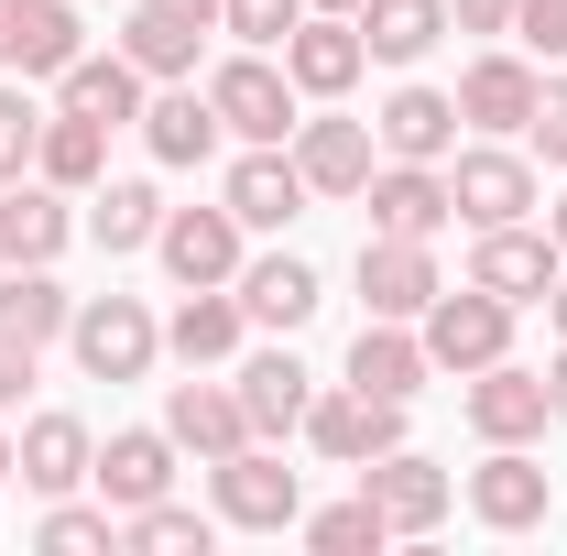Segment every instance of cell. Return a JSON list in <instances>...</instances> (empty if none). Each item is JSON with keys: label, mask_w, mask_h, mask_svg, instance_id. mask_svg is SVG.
<instances>
[{"label": "cell", "mask_w": 567, "mask_h": 556, "mask_svg": "<svg viewBox=\"0 0 567 556\" xmlns=\"http://www.w3.org/2000/svg\"><path fill=\"white\" fill-rule=\"evenodd\" d=\"M66 349H76L87 382H142V371L164 360V317H153L142 295H76Z\"/></svg>", "instance_id": "6da1fadb"}, {"label": "cell", "mask_w": 567, "mask_h": 556, "mask_svg": "<svg viewBox=\"0 0 567 556\" xmlns=\"http://www.w3.org/2000/svg\"><path fill=\"white\" fill-rule=\"evenodd\" d=\"M208 502H218V524H240V535H295L306 470H284L274 436H251V447H229V459L208 470Z\"/></svg>", "instance_id": "7a4b0ae2"}, {"label": "cell", "mask_w": 567, "mask_h": 556, "mask_svg": "<svg viewBox=\"0 0 567 556\" xmlns=\"http://www.w3.org/2000/svg\"><path fill=\"white\" fill-rule=\"evenodd\" d=\"M208 110H218L229 142H295V76H284V55H262V44L218 55L208 66Z\"/></svg>", "instance_id": "3957f363"}, {"label": "cell", "mask_w": 567, "mask_h": 556, "mask_svg": "<svg viewBox=\"0 0 567 556\" xmlns=\"http://www.w3.org/2000/svg\"><path fill=\"white\" fill-rule=\"evenodd\" d=\"M415 339H425V360L436 371H492V360H513V306L502 295H481V284H436V306L415 317Z\"/></svg>", "instance_id": "277c9868"}, {"label": "cell", "mask_w": 567, "mask_h": 556, "mask_svg": "<svg viewBox=\"0 0 567 556\" xmlns=\"http://www.w3.org/2000/svg\"><path fill=\"white\" fill-rule=\"evenodd\" d=\"M218 208L240 218L251 240H274V229H295V218L317 208V186L295 175V142H240V164L218 175Z\"/></svg>", "instance_id": "5b68a950"}, {"label": "cell", "mask_w": 567, "mask_h": 556, "mask_svg": "<svg viewBox=\"0 0 567 556\" xmlns=\"http://www.w3.org/2000/svg\"><path fill=\"white\" fill-rule=\"evenodd\" d=\"M447 208L470 218V229H502V218H535V153H513V142H458L447 153Z\"/></svg>", "instance_id": "8992f818"}, {"label": "cell", "mask_w": 567, "mask_h": 556, "mask_svg": "<svg viewBox=\"0 0 567 556\" xmlns=\"http://www.w3.org/2000/svg\"><path fill=\"white\" fill-rule=\"evenodd\" d=\"M557 229H535V218H502V229H470V284L502 295V306H546V284H557Z\"/></svg>", "instance_id": "52a82bcc"}, {"label": "cell", "mask_w": 567, "mask_h": 556, "mask_svg": "<svg viewBox=\"0 0 567 556\" xmlns=\"http://www.w3.org/2000/svg\"><path fill=\"white\" fill-rule=\"evenodd\" d=\"M458 415L481 447H535L557 404H546V371H524V360H492V371H470V393H458Z\"/></svg>", "instance_id": "ba28073f"}, {"label": "cell", "mask_w": 567, "mask_h": 556, "mask_svg": "<svg viewBox=\"0 0 567 556\" xmlns=\"http://www.w3.org/2000/svg\"><path fill=\"white\" fill-rule=\"evenodd\" d=\"M306 447H317L328 470H371L382 447H404V404H382V393L339 382V393H317V404H306Z\"/></svg>", "instance_id": "9c48e42d"}, {"label": "cell", "mask_w": 567, "mask_h": 556, "mask_svg": "<svg viewBox=\"0 0 567 556\" xmlns=\"http://www.w3.org/2000/svg\"><path fill=\"white\" fill-rule=\"evenodd\" d=\"M371 164H382V132H371V121H350L339 99H328V121H295V175H306L317 197H339V208H360Z\"/></svg>", "instance_id": "30bf717a"}, {"label": "cell", "mask_w": 567, "mask_h": 556, "mask_svg": "<svg viewBox=\"0 0 567 556\" xmlns=\"http://www.w3.org/2000/svg\"><path fill=\"white\" fill-rule=\"evenodd\" d=\"M274 55H284V76H295V99H350L360 66H371V44H360L350 11H306V22L284 33Z\"/></svg>", "instance_id": "8fae6325"}, {"label": "cell", "mask_w": 567, "mask_h": 556, "mask_svg": "<svg viewBox=\"0 0 567 556\" xmlns=\"http://www.w3.org/2000/svg\"><path fill=\"white\" fill-rule=\"evenodd\" d=\"M164 436L218 470L229 447H251V415H240V382H208V371H186V382H164Z\"/></svg>", "instance_id": "7c38bea8"}, {"label": "cell", "mask_w": 567, "mask_h": 556, "mask_svg": "<svg viewBox=\"0 0 567 556\" xmlns=\"http://www.w3.org/2000/svg\"><path fill=\"white\" fill-rule=\"evenodd\" d=\"M229 382H240V415H251V436H306V404H317V371L295 360V349H240L229 360Z\"/></svg>", "instance_id": "4fadbf2b"}, {"label": "cell", "mask_w": 567, "mask_h": 556, "mask_svg": "<svg viewBox=\"0 0 567 556\" xmlns=\"http://www.w3.org/2000/svg\"><path fill=\"white\" fill-rule=\"evenodd\" d=\"M360 491L382 502V524H393V535H436V524H447V502H458V481H447L425 447H382V459L360 470Z\"/></svg>", "instance_id": "5bb4252c"}, {"label": "cell", "mask_w": 567, "mask_h": 556, "mask_svg": "<svg viewBox=\"0 0 567 556\" xmlns=\"http://www.w3.org/2000/svg\"><path fill=\"white\" fill-rule=\"evenodd\" d=\"M240 240H251V229H240L229 208H164V229H153V262H164L175 284H229L240 262H251Z\"/></svg>", "instance_id": "9a60e30c"}, {"label": "cell", "mask_w": 567, "mask_h": 556, "mask_svg": "<svg viewBox=\"0 0 567 556\" xmlns=\"http://www.w3.org/2000/svg\"><path fill=\"white\" fill-rule=\"evenodd\" d=\"M360 208H371V229H393V240H436L447 229V164H371V186H360Z\"/></svg>", "instance_id": "2e32d148"}, {"label": "cell", "mask_w": 567, "mask_h": 556, "mask_svg": "<svg viewBox=\"0 0 567 556\" xmlns=\"http://www.w3.org/2000/svg\"><path fill=\"white\" fill-rule=\"evenodd\" d=\"M229 295H240V317H251V328H274V339H295V328L328 306V284H317L306 251H262V262H240Z\"/></svg>", "instance_id": "e0dca14e"}, {"label": "cell", "mask_w": 567, "mask_h": 556, "mask_svg": "<svg viewBox=\"0 0 567 556\" xmlns=\"http://www.w3.org/2000/svg\"><path fill=\"white\" fill-rule=\"evenodd\" d=\"M470 513H481L492 535H535V524L557 513V481L535 470V447H492V459L470 470Z\"/></svg>", "instance_id": "ac0fdd59"}, {"label": "cell", "mask_w": 567, "mask_h": 556, "mask_svg": "<svg viewBox=\"0 0 567 556\" xmlns=\"http://www.w3.org/2000/svg\"><path fill=\"white\" fill-rule=\"evenodd\" d=\"M142 153H153V164H175V175H186V164H208L218 142V110H208V87H197V76H175V87H153V99H142Z\"/></svg>", "instance_id": "d6986e66"}, {"label": "cell", "mask_w": 567, "mask_h": 556, "mask_svg": "<svg viewBox=\"0 0 567 556\" xmlns=\"http://www.w3.org/2000/svg\"><path fill=\"white\" fill-rule=\"evenodd\" d=\"M371 132H382L393 164H447L470 121H458V87H393V99L371 110Z\"/></svg>", "instance_id": "ffe728a7"}, {"label": "cell", "mask_w": 567, "mask_h": 556, "mask_svg": "<svg viewBox=\"0 0 567 556\" xmlns=\"http://www.w3.org/2000/svg\"><path fill=\"white\" fill-rule=\"evenodd\" d=\"M360 306H371V317H425V306H436V240L371 229V240H360Z\"/></svg>", "instance_id": "44dd1931"}, {"label": "cell", "mask_w": 567, "mask_h": 556, "mask_svg": "<svg viewBox=\"0 0 567 556\" xmlns=\"http://www.w3.org/2000/svg\"><path fill=\"white\" fill-rule=\"evenodd\" d=\"M240 339H251V317H240L229 284H186V306L164 317V360H186V371H229Z\"/></svg>", "instance_id": "7402d4cb"}, {"label": "cell", "mask_w": 567, "mask_h": 556, "mask_svg": "<svg viewBox=\"0 0 567 556\" xmlns=\"http://www.w3.org/2000/svg\"><path fill=\"white\" fill-rule=\"evenodd\" d=\"M175 459H186V447H175L164 425H121V436L99 447V470H87V481H99L110 513H142V502H164V491H175Z\"/></svg>", "instance_id": "603a6c76"}, {"label": "cell", "mask_w": 567, "mask_h": 556, "mask_svg": "<svg viewBox=\"0 0 567 556\" xmlns=\"http://www.w3.org/2000/svg\"><path fill=\"white\" fill-rule=\"evenodd\" d=\"M350 382H360V393H382V404H415L425 382H436V360H425L415 317H360V339H350Z\"/></svg>", "instance_id": "cb8c5ba5"}, {"label": "cell", "mask_w": 567, "mask_h": 556, "mask_svg": "<svg viewBox=\"0 0 567 556\" xmlns=\"http://www.w3.org/2000/svg\"><path fill=\"white\" fill-rule=\"evenodd\" d=\"M87 470H99V436H87V415H66V404H55V415H33L22 436H11V481L44 491V502H55V491H76Z\"/></svg>", "instance_id": "d4e9b609"}, {"label": "cell", "mask_w": 567, "mask_h": 556, "mask_svg": "<svg viewBox=\"0 0 567 556\" xmlns=\"http://www.w3.org/2000/svg\"><path fill=\"white\" fill-rule=\"evenodd\" d=\"M535 55H470V76H458V121L470 132H492V142H513L524 121H535Z\"/></svg>", "instance_id": "484cf974"}, {"label": "cell", "mask_w": 567, "mask_h": 556, "mask_svg": "<svg viewBox=\"0 0 567 556\" xmlns=\"http://www.w3.org/2000/svg\"><path fill=\"white\" fill-rule=\"evenodd\" d=\"M66 240H76L66 186H44V175H11L0 186V262H55Z\"/></svg>", "instance_id": "4316f807"}, {"label": "cell", "mask_w": 567, "mask_h": 556, "mask_svg": "<svg viewBox=\"0 0 567 556\" xmlns=\"http://www.w3.org/2000/svg\"><path fill=\"white\" fill-rule=\"evenodd\" d=\"M55 110H76V121H110V132H132L142 121V66L110 44V55H76L66 76H55Z\"/></svg>", "instance_id": "83f0119b"}, {"label": "cell", "mask_w": 567, "mask_h": 556, "mask_svg": "<svg viewBox=\"0 0 567 556\" xmlns=\"http://www.w3.org/2000/svg\"><path fill=\"white\" fill-rule=\"evenodd\" d=\"M350 22H360V44H371V66H425L447 44V0H360Z\"/></svg>", "instance_id": "f1b7e54d"}, {"label": "cell", "mask_w": 567, "mask_h": 556, "mask_svg": "<svg viewBox=\"0 0 567 556\" xmlns=\"http://www.w3.org/2000/svg\"><path fill=\"white\" fill-rule=\"evenodd\" d=\"M153 229H164V186H142V175H99L87 186V240L121 262V251H153Z\"/></svg>", "instance_id": "f546056e"}, {"label": "cell", "mask_w": 567, "mask_h": 556, "mask_svg": "<svg viewBox=\"0 0 567 556\" xmlns=\"http://www.w3.org/2000/svg\"><path fill=\"white\" fill-rule=\"evenodd\" d=\"M33 175H44V186H66V197H87V186L110 175V121H76V110H44V142H33Z\"/></svg>", "instance_id": "4dcf8cb0"}, {"label": "cell", "mask_w": 567, "mask_h": 556, "mask_svg": "<svg viewBox=\"0 0 567 556\" xmlns=\"http://www.w3.org/2000/svg\"><path fill=\"white\" fill-rule=\"evenodd\" d=\"M197 22H175V11H153V0H132V22H121V55L142 66V87H175V76H197Z\"/></svg>", "instance_id": "1f68e13d"}, {"label": "cell", "mask_w": 567, "mask_h": 556, "mask_svg": "<svg viewBox=\"0 0 567 556\" xmlns=\"http://www.w3.org/2000/svg\"><path fill=\"white\" fill-rule=\"evenodd\" d=\"M66 317H76V295L55 284V262H0V328H22L44 349V339H66Z\"/></svg>", "instance_id": "d6a6232c"}, {"label": "cell", "mask_w": 567, "mask_h": 556, "mask_svg": "<svg viewBox=\"0 0 567 556\" xmlns=\"http://www.w3.org/2000/svg\"><path fill=\"white\" fill-rule=\"evenodd\" d=\"M295 535L317 556H382L393 546V524H382V502L360 491V502H328V513H295Z\"/></svg>", "instance_id": "836d02e7"}, {"label": "cell", "mask_w": 567, "mask_h": 556, "mask_svg": "<svg viewBox=\"0 0 567 556\" xmlns=\"http://www.w3.org/2000/svg\"><path fill=\"white\" fill-rule=\"evenodd\" d=\"M208 535H218V513H186L175 491L142 502V513H121V546H142V556H208Z\"/></svg>", "instance_id": "e575fe53"}, {"label": "cell", "mask_w": 567, "mask_h": 556, "mask_svg": "<svg viewBox=\"0 0 567 556\" xmlns=\"http://www.w3.org/2000/svg\"><path fill=\"white\" fill-rule=\"evenodd\" d=\"M33 142H44L33 76H0V186H11V175H33Z\"/></svg>", "instance_id": "d590c367"}, {"label": "cell", "mask_w": 567, "mask_h": 556, "mask_svg": "<svg viewBox=\"0 0 567 556\" xmlns=\"http://www.w3.org/2000/svg\"><path fill=\"white\" fill-rule=\"evenodd\" d=\"M44 546H55V556H87V546H121V513H110V502L87 513V502H66V491H55V502H44Z\"/></svg>", "instance_id": "8d00e7d4"}, {"label": "cell", "mask_w": 567, "mask_h": 556, "mask_svg": "<svg viewBox=\"0 0 567 556\" xmlns=\"http://www.w3.org/2000/svg\"><path fill=\"white\" fill-rule=\"evenodd\" d=\"M295 22H306V0H218V33H240V44H262V55H274Z\"/></svg>", "instance_id": "74e56055"}, {"label": "cell", "mask_w": 567, "mask_h": 556, "mask_svg": "<svg viewBox=\"0 0 567 556\" xmlns=\"http://www.w3.org/2000/svg\"><path fill=\"white\" fill-rule=\"evenodd\" d=\"M513 33H524V55L567 66V0H513Z\"/></svg>", "instance_id": "f35d334b"}, {"label": "cell", "mask_w": 567, "mask_h": 556, "mask_svg": "<svg viewBox=\"0 0 567 556\" xmlns=\"http://www.w3.org/2000/svg\"><path fill=\"white\" fill-rule=\"evenodd\" d=\"M524 142H535L546 164H567V76H546V87H535V121H524Z\"/></svg>", "instance_id": "ab89813d"}, {"label": "cell", "mask_w": 567, "mask_h": 556, "mask_svg": "<svg viewBox=\"0 0 567 556\" xmlns=\"http://www.w3.org/2000/svg\"><path fill=\"white\" fill-rule=\"evenodd\" d=\"M33 360H44V349L22 339V328H0V415H11V404L33 393Z\"/></svg>", "instance_id": "60d3db41"}, {"label": "cell", "mask_w": 567, "mask_h": 556, "mask_svg": "<svg viewBox=\"0 0 567 556\" xmlns=\"http://www.w3.org/2000/svg\"><path fill=\"white\" fill-rule=\"evenodd\" d=\"M447 33H513V0H447Z\"/></svg>", "instance_id": "b9f144b4"}, {"label": "cell", "mask_w": 567, "mask_h": 556, "mask_svg": "<svg viewBox=\"0 0 567 556\" xmlns=\"http://www.w3.org/2000/svg\"><path fill=\"white\" fill-rule=\"evenodd\" d=\"M22 22H33V0H0V76L22 66Z\"/></svg>", "instance_id": "7bdbcfd3"}, {"label": "cell", "mask_w": 567, "mask_h": 556, "mask_svg": "<svg viewBox=\"0 0 567 556\" xmlns=\"http://www.w3.org/2000/svg\"><path fill=\"white\" fill-rule=\"evenodd\" d=\"M153 11H175V22H197V33H218V0H153Z\"/></svg>", "instance_id": "ee69618b"}, {"label": "cell", "mask_w": 567, "mask_h": 556, "mask_svg": "<svg viewBox=\"0 0 567 556\" xmlns=\"http://www.w3.org/2000/svg\"><path fill=\"white\" fill-rule=\"evenodd\" d=\"M546 404H557V425H567V339H557V360H546Z\"/></svg>", "instance_id": "f6af8a7d"}, {"label": "cell", "mask_w": 567, "mask_h": 556, "mask_svg": "<svg viewBox=\"0 0 567 556\" xmlns=\"http://www.w3.org/2000/svg\"><path fill=\"white\" fill-rule=\"evenodd\" d=\"M546 317H557V339H567V262H557V284H546Z\"/></svg>", "instance_id": "bcb514c9"}, {"label": "cell", "mask_w": 567, "mask_h": 556, "mask_svg": "<svg viewBox=\"0 0 567 556\" xmlns=\"http://www.w3.org/2000/svg\"><path fill=\"white\" fill-rule=\"evenodd\" d=\"M546 229H557V251H567V197H557V208H546Z\"/></svg>", "instance_id": "7dc6e473"}, {"label": "cell", "mask_w": 567, "mask_h": 556, "mask_svg": "<svg viewBox=\"0 0 567 556\" xmlns=\"http://www.w3.org/2000/svg\"><path fill=\"white\" fill-rule=\"evenodd\" d=\"M306 11H360V0H306Z\"/></svg>", "instance_id": "c3c4849f"}, {"label": "cell", "mask_w": 567, "mask_h": 556, "mask_svg": "<svg viewBox=\"0 0 567 556\" xmlns=\"http://www.w3.org/2000/svg\"><path fill=\"white\" fill-rule=\"evenodd\" d=\"M0 481H11V436H0Z\"/></svg>", "instance_id": "681fc988"}]
</instances>
